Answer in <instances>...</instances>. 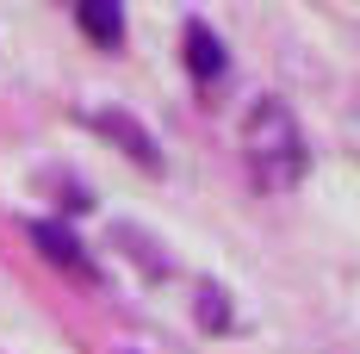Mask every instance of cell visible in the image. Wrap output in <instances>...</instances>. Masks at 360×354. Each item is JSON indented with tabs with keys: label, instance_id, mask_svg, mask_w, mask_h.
<instances>
[{
	"label": "cell",
	"instance_id": "6",
	"mask_svg": "<svg viewBox=\"0 0 360 354\" xmlns=\"http://www.w3.org/2000/svg\"><path fill=\"white\" fill-rule=\"evenodd\" d=\"M199 323H205V329H224V323H230V305H224V292H217V286L199 292Z\"/></svg>",
	"mask_w": 360,
	"mask_h": 354
},
{
	"label": "cell",
	"instance_id": "5",
	"mask_svg": "<svg viewBox=\"0 0 360 354\" xmlns=\"http://www.w3.org/2000/svg\"><path fill=\"white\" fill-rule=\"evenodd\" d=\"M75 19H81V32L94 37L100 50H112V44L124 37V13H118L112 0H81V13H75Z\"/></svg>",
	"mask_w": 360,
	"mask_h": 354
},
{
	"label": "cell",
	"instance_id": "3",
	"mask_svg": "<svg viewBox=\"0 0 360 354\" xmlns=\"http://www.w3.org/2000/svg\"><path fill=\"white\" fill-rule=\"evenodd\" d=\"M32 236H37V248H44V255H50L56 267H69L75 280H94V274H100V267L87 261V248L75 243V236L63 230V224H32Z\"/></svg>",
	"mask_w": 360,
	"mask_h": 354
},
{
	"label": "cell",
	"instance_id": "4",
	"mask_svg": "<svg viewBox=\"0 0 360 354\" xmlns=\"http://www.w3.org/2000/svg\"><path fill=\"white\" fill-rule=\"evenodd\" d=\"M186 69L199 75V81H217V75H224V44H217V32H205L199 19L186 25Z\"/></svg>",
	"mask_w": 360,
	"mask_h": 354
},
{
	"label": "cell",
	"instance_id": "1",
	"mask_svg": "<svg viewBox=\"0 0 360 354\" xmlns=\"http://www.w3.org/2000/svg\"><path fill=\"white\" fill-rule=\"evenodd\" d=\"M243 131H249V168H255V180H261L267 193L298 187L304 162H311V149H304V137H298V118H292L280 100H261Z\"/></svg>",
	"mask_w": 360,
	"mask_h": 354
},
{
	"label": "cell",
	"instance_id": "2",
	"mask_svg": "<svg viewBox=\"0 0 360 354\" xmlns=\"http://www.w3.org/2000/svg\"><path fill=\"white\" fill-rule=\"evenodd\" d=\"M87 125H94V131H106V137H118L131 162H143V168H162V149H155V137H149V131L131 118V112H87Z\"/></svg>",
	"mask_w": 360,
	"mask_h": 354
}]
</instances>
